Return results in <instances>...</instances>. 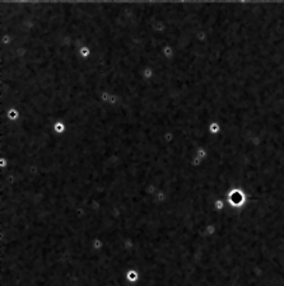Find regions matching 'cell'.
I'll list each match as a JSON object with an SVG mask.
<instances>
[{
	"label": "cell",
	"mask_w": 284,
	"mask_h": 286,
	"mask_svg": "<svg viewBox=\"0 0 284 286\" xmlns=\"http://www.w3.org/2000/svg\"><path fill=\"white\" fill-rule=\"evenodd\" d=\"M219 122H212L210 123V126H209V130H210V132H213V134H217L218 131H219Z\"/></svg>",
	"instance_id": "4"
},
{
	"label": "cell",
	"mask_w": 284,
	"mask_h": 286,
	"mask_svg": "<svg viewBox=\"0 0 284 286\" xmlns=\"http://www.w3.org/2000/svg\"><path fill=\"white\" fill-rule=\"evenodd\" d=\"M128 280L129 281H136L138 280V275L135 271H129L128 272Z\"/></svg>",
	"instance_id": "5"
},
{
	"label": "cell",
	"mask_w": 284,
	"mask_h": 286,
	"mask_svg": "<svg viewBox=\"0 0 284 286\" xmlns=\"http://www.w3.org/2000/svg\"><path fill=\"white\" fill-rule=\"evenodd\" d=\"M52 131L57 135H64L66 132V123L62 121H57L52 125Z\"/></svg>",
	"instance_id": "1"
},
{
	"label": "cell",
	"mask_w": 284,
	"mask_h": 286,
	"mask_svg": "<svg viewBox=\"0 0 284 286\" xmlns=\"http://www.w3.org/2000/svg\"><path fill=\"white\" fill-rule=\"evenodd\" d=\"M79 56H81V59H83V60H88V59L92 56V50L89 49L88 46L83 45L81 49H79Z\"/></svg>",
	"instance_id": "2"
},
{
	"label": "cell",
	"mask_w": 284,
	"mask_h": 286,
	"mask_svg": "<svg viewBox=\"0 0 284 286\" xmlns=\"http://www.w3.org/2000/svg\"><path fill=\"white\" fill-rule=\"evenodd\" d=\"M141 75H143V78L145 79V80H152V79L154 78V70L150 68V66H145L143 69V71H141Z\"/></svg>",
	"instance_id": "3"
}]
</instances>
